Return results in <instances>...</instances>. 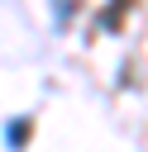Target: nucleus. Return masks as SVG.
<instances>
[{
  "instance_id": "1",
  "label": "nucleus",
  "mask_w": 148,
  "mask_h": 152,
  "mask_svg": "<svg viewBox=\"0 0 148 152\" xmlns=\"http://www.w3.org/2000/svg\"><path fill=\"white\" fill-rule=\"evenodd\" d=\"M0 138H5V147H10V152H24V147H29V138H33V114H14V119L5 124V133H0Z\"/></svg>"
},
{
  "instance_id": "2",
  "label": "nucleus",
  "mask_w": 148,
  "mask_h": 152,
  "mask_svg": "<svg viewBox=\"0 0 148 152\" xmlns=\"http://www.w3.org/2000/svg\"><path fill=\"white\" fill-rule=\"evenodd\" d=\"M53 5H57V0H53Z\"/></svg>"
}]
</instances>
